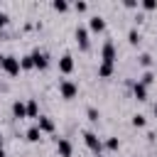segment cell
I'll list each match as a JSON object with an SVG mask.
<instances>
[{"mask_svg":"<svg viewBox=\"0 0 157 157\" xmlns=\"http://www.w3.org/2000/svg\"><path fill=\"white\" fill-rule=\"evenodd\" d=\"M115 59H118L115 44H113V39H105V42H103V49H101V61H105V64H115Z\"/></svg>","mask_w":157,"mask_h":157,"instance_id":"obj_4","label":"cell"},{"mask_svg":"<svg viewBox=\"0 0 157 157\" xmlns=\"http://www.w3.org/2000/svg\"><path fill=\"white\" fill-rule=\"evenodd\" d=\"M20 66L27 71V69H34V59H32V54H25L22 59H20Z\"/></svg>","mask_w":157,"mask_h":157,"instance_id":"obj_21","label":"cell"},{"mask_svg":"<svg viewBox=\"0 0 157 157\" xmlns=\"http://www.w3.org/2000/svg\"><path fill=\"white\" fill-rule=\"evenodd\" d=\"M52 10H56V12H66V10H69V2H66V0H54V2H52Z\"/></svg>","mask_w":157,"mask_h":157,"instance_id":"obj_23","label":"cell"},{"mask_svg":"<svg viewBox=\"0 0 157 157\" xmlns=\"http://www.w3.org/2000/svg\"><path fill=\"white\" fill-rule=\"evenodd\" d=\"M27 118H39V103L34 98L27 101Z\"/></svg>","mask_w":157,"mask_h":157,"instance_id":"obj_16","label":"cell"},{"mask_svg":"<svg viewBox=\"0 0 157 157\" xmlns=\"http://www.w3.org/2000/svg\"><path fill=\"white\" fill-rule=\"evenodd\" d=\"M74 66H76V64H74V56H71V54H61V59H59V71H61V74H71Z\"/></svg>","mask_w":157,"mask_h":157,"instance_id":"obj_9","label":"cell"},{"mask_svg":"<svg viewBox=\"0 0 157 157\" xmlns=\"http://www.w3.org/2000/svg\"><path fill=\"white\" fill-rule=\"evenodd\" d=\"M83 142H86V147H88L93 155H101V152H103V140H101L96 132L86 130V132H83Z\"/></svg>","mask_w":157,"mask_h":157,"instance_id":"obj_3","label":"cell"},{"mask_svg":"<svg viewBox=\"0 0 157 157\" xmlns=\"http://www.w3.org/2000/svg\"><path fill=\"white\" fill-rule=\"evenodd\" d=\"M56 155L59 157H71L74 155V145L69 137H56Z\"/></svg>","mask_w":157,"mask_h":157,"instance_id":"obj_7","label":"cell"},{"mask_svg":"<svg viewBox=\"0 0 157 157\" xmlns=\"http://www.w3.org/2000/svg\"><path fill=\"white\" fill-rule=\"evenodd\" d=\"M7 22H10V17H7V12H0V29H2V27H5Z\"/></svg>","mask_w":157,"mask_h":157,"instance_id":"obj_26","label":"cell"},{"mask_svg":"<svg viewBox=\"0 0 157 157\" xmlns=\"http://www.w3.org/2000/svg\"><path fill=\"white\" fill-rule=\"evenodd\" d=\"M132 96L137 101H147V86L140 83V81H132Z\"/></svg>","mask_w":157,"mask_h":157,"instance_id":"obj_12","label":"cell"},{"mask_svg":"<svg viewBox=\"0 0 157 157\" xmlns=\"http://www.w3.org/2000/svg\"><path fill=\"white\" fill-rule=\"evenodd\" d=\"M137 81H140V83H145V86L150 88V86L155 83V71H152V69H147V71H145V74H142V76H140Z\"/></svg>","mask_w":157,"mask_h":157,"instance_id":"obj_17","label":"cell"},{"mask_svg":"<svg viewBox=\"0 0 157 157\" xmlns=\"http://www.w3.org/2000/svg\"><path fill=\"white\" fill-rule=\"evenodd\" d=\"M152 113H155V118H157V103H155V105H152Z\"/></svg>","mask_w":157,"mask_h":157,"instance_id":"obj_28","label":"cell"},{"mask_svg":"<svg viewBox=\"0 0 157 157\" xmlns=\"http://www.w3.org/2000/svg\"><path fill=\"white\" fill-rule=\"evenodd\" d=\"M86 115H88V120H91V123H98V120H101V110H98V108H93V105H88V108H86Z\"/></svg>","mask_w":157,"mask_h":157,"instance_id":"obj_19","label":"cell"},{"mask_svg":"<svg viewBox=\"0 0 157 157\" xmlns=\"http://www.w3.org/2000/svg\"><path fill=\"white\" fill-rule=\"evenodd\" d=\"M113 71H115V64H105V61L98 64V78H110Z\"/></svg>","mask_w":157,"mask_h":157,"instance_id":"obj_13","label":"cell"},{"mask_svg":"<svg viewBox=\"0 0 157 157\" xmlns=\"http://www.w3.org/2000/svg\"><path fill=\"white\" fill-rule=\"evenodd\" d=\"M12 118L15 120H25L27 118V101H12Z\"/></svg>","mask_w":157,"mask_h":157,"instance_id":"obj_8","label":"cell"},{"mask_svg":"<svg viewBox=\"0 0 157 157\" xmlns=\"http://www.w3.org/2000/svg\"><path fill=\"white\" fill-rule=\"evenodd\" d=\"M25 140H27V142H39V140H42V130H39L37 125H32V128L25 132Z\"/></svg>","mask_w":157,"mask_h":157,"instance_id":"obj_14","label":"cell"},{"mask_svg":"<svg viewBox=\"0 0 157 157\" xmlns=\"http://www.w3.org/2000/svg\"><path fill=\"white\" fill-rule=\"evenodd\" d=\"M29 54H32V59H34V69H39V71L49 69V64H52V56H49L47 52H42V49H32Z\"/></svg>","mask_w":157,"mask_h":157,"instance_id":"obj_5","label":"cell"},{"mask_svg":"<svg viewBox=\"0 0 157 157\" xmlns=\"http://www.w3.org/2000/svg\"><path fill=\"white\" fill-rule=\"evenodd\" d=\"M59 93H61L64 101H71V98L78 96V83H74V81H69V78H61V81H59Z\"/></svg>","mask_w":157,"mask_h":157,"instance_id":"obj_2","label":"cell"},{"mask_svg":"<svg viewBox=\"0 0 157 157\" xmlns=\"http://www.w3.org/2000/svg\"><path fill=\"white\" fill-rule=\"evenodd\" d=\"M137 61H140V66L150 69V66H152V54H150V52H142V54L137 56Z\"/></svg>","mask_w":157,"mask_h":157,"instance_id":"obj_18","label":"cell"},{"mask_svg":"<svg viewBox=\"0 0 157 157\" xmlns=\"http://www.w3.org/2000/svg\"><path fill=\"white\" fill-rule=\"evenodd\" d=\"M130 123H132V128H145V125H147V118H145L142 113H135Z\"/></svg>","mask_w":157,"mask_h":157,"instance_id":"obj_20","label":"cell"},{"mask_svg":"<svg viewBox=\"0 0 157 157\" xmlns=\"http://www.w3.org/2000/svg\"><path fill=\"white\" fill-rule=\"evenodd\" d=\"M0 69H2L7 76H17V74L22 71L20 59H17L15 54H0Z\"/></svg>","mask_w":157,"mask_h":157,"instance_id":"obj_1","label":"cell"},{"mask_svg":"<svg viewBox=\"0 0 157 157\" xmlns=\"http://www.w3.org/2000/svg\"><path fill=\"white\" fill-rule=\"evenodd\" d=\"M74 39H76V44H78V49H88L91 47V39H88V27H83V25H78L76 29H74Z\"/></svg>","mask_w":157,"mask_h":157,"instance_id":"obj_6","label":"cell"},{"mask_svg":"<svg viewBox=\"0 0 157 157\" xmlns=\"http://www.w3.org/2000/svg\"><path fill=\"white\" fill-rule=\"evenodd\" d=\"M37 128H39L42 132H54L56 125H54V120H52L49 115H39V118H37Z\"/></svg>","mask_w":157,"mask_h":157,"instance_id":"obj_10","label":"cell"},{"mask_svg":"<svg viewBox=\"0 0 157 157\" xmlns=\"http://www.w3.org/2000/svg\"><path fill=\"white\" fill-rule=\"evenodd\" d=\"M74 10H76V12H86V10H88V2H83V0H76V2H74Z\"/></svg>","mask_w":157,"mask_h":157,"instance_id":"obj_25","label":"cell"},{"mask_svg":"<svg viewBox=\"0 0 157 157\" xmlns=\"http://www.w3.org/2000/svg\"><path fill=\"white\" fill-rule=\"evenodd\" d=\"M0 147H2V132H0Z\"/></svg>","mask_w":157,"mask_h":157,"instance_id":"obj_30","label":"cell"},{"mask_svg":"<svg viewBox=\"0 0 157 157\" xmlns=\"http://www.w3.org/2000/svg\"><path fill=\"white\" fill-rule=\"evenodd\" d=\"M140 7H142L145 12H152V10H157V0H142Z\"/></svg>","mask_w":157,"mask_h":157,"instance_id":"obj_24","label":"cell"},{"mask_svg":"<svg viewBox=\"0 0 157 157\" xmlns=\"http://www.w3.org/2000/svg\"><path fill=\"white\" fill-rule=\"evenodd\" d=\"M128 42H130L132 47H137V44L142 42V34H140L137 27H130V29H128Z\"/></svg>","mask_w":157,"mask_h":157,"instance_id":"obj_15","label":"cell"},{"mask_svg":"<svg viewBox=\"0 0 157 157\" xmlns=\"http://www.w3.org/2000/svg\"><path fill=\"white\" fill-rule=\"evenodd\" d=\"M103 147H105V150H110V152H115V150L120 147V140H118V137H108V140L103 142Z\"/></svg>","mask_w":157,"mask_h":157,"instance_id":"obj_22","label":"cell"},{"mask_svg":"<svg viewBox=\"0 0 157 157\" xmlns=\"http://www.w3.org/2000/svg\"><path fill=\"white\" fill-rule=\"evenodd\" d=\"M88 29H91V32H103V29H105V20H103L101 15H93V17L88 20Z\"/></svg>","mask_w":157,"mask_h":157,"instance_id":"obj_11","label":"cell"},{"mask_svg":"<svg viewBox=\"0 0 157 157\" xmlns=\"http://www.w3.org/2000/svg\"><path fill=\"white\" fill-rule=\"evenodd\" d=\"M96 157H103V152H101V155H96Z\"/></svg>","mask_w":157,"mask_h":157,"instance_id":"obj_31","label":"cell"},{"mask_svg":"<svg viewBox=\"0 0 157 157\" xmlns=\"http://www.w3.org/2000/svg\"><path fill=\"white\" fill-rule=\"evenodd\" d=\"M0 157H7V155H5V150H2V147H0Z\"/></svg>","mask_w":157,"mask_h":157,"instance_id":"obj_29","label":"cell"},{"mask_svg":"<svg viewBox=\"0 0 157 157\" xmlns=\"http://www.w3.org/2000/svg\"><path fill=\"white\" fill-rule=\"evenodd\" d=\"M123 5H125V7H128V10H132V7H137V5H140V2H135V0H125V2H123Z\"/></svg>","mask_w":157,"mask_h":157,"instance_id":"obj_27","label":"cell"}]
</instances>
